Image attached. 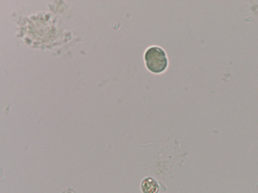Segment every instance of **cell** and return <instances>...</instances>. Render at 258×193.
Returning <instances> with one entry per match:
<instances>
[{
	"label": "cell",
	"instance_id": "6da1fadb",
	"mask_svg": "<svg viewBox=\"0 0 258 193\" xmlns=\"http://www.w3.org/2000/svg\"><path fill=\"white\" fill-rule=\"evenodd\" d=\"M145 64L148 69L154 73L164 71L168 66V59L165 51L158 46L148 48L144 55Z\"/></svg>",
	"mask_w": 258,
	"mask_h": 193
},
{
	"label": "cell",
	"instance_id": "7a4b0ae2",
	"mask_svg": "<svg viewBox=\"0 0 258 193\" xmlns=\"http://www.w3.org/2000/svg\"><path fill=\"white\" fill-rule=\"evenodd\" d=\"M142 193H159L160 186L158 181L152 177L144 178L141 182Z\"/></svg>",
	"mask_w": 258,
	"mask_h": 193
}]
</instances>
